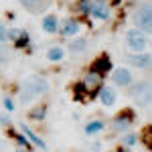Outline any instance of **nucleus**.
I'll return each instance as SVG.
<instances>
[{
	"mask_svg": "<svg viewBox=\"0 0 152 152\" xmlns=\"http://www.w3.org/2000/svg\"><path fill=\"white\" fill-rule=\"evenodd\" d=\"M85 49H87V41H85V39H75V41H71V45H69V51L75 53V55L83 53Z\"/></svg>",
	"mask_w": 152,
	"mask_h": 152,
	"instance_id": "412c9836",
	"label": "nucleus"
},
{
	"mask_svg": "<svg viewBox=\"0 0 152 152\" xmlns=\"http://www.w3.org/2000/svg\"><path fill=\"white\" fill-rule=\"evenodd\" d=\"M89 16H91V18H97V20H107V18H110V4H107L105 0H99L94 6V10H91Z\"/></svg>",
	"mask_w": 152,
	"mask_h": 152,
	"instance_id": "9b49d317",
	"label": "nucleus"
},
{
	"mask_svg": "<svg viewBox=\"0 0 152 152\" xmlns=\"http://www.w3.org/2000/svg\"><path fill=\"white\" fill-rule=\"evenodd\" d=\"M112 79L116 85L120 87H128L132 83V71L128 67H118V69H112Z\"/></svg>",
	"mask_w": 152,
	"mask_h": 152,
	"instance_id": "6e6552de",
	"label": "nucleus"
},
{
	"mask_svg": "<svg viewBox=\"0 0 152 152\" xmlns=\"http://www.w3.org/2000/svg\"><path fill=\"white\" fill-rule=\"evenodd\" d=\"M63 57H65V51L61 47H51L47 53V59L49 61H53V63H57V61H63Z\"/></svg>",
	"mask_w": 152,
	"mask_h": 152,
	"instance_id": "4be33fe9",
	"label": "nucleus"
},
{
	"mask_svg": "<svg viewBox=\"0 0 152 152\" xmlns=\"http://www.w3.org/2000/svg\"><path fill=\"white\" fill-rule=\"evenodd\" d=\"M8 122H10V120L6 116H0V124H2V126H8Z\"/></svg>",
	"mask_w": 152,
	"mask_h": 152,
	"instance_id": "c85d7f7f",
	"label": "nucleus"
},
{
	"mask_svg": "<svg viewBox=\"0 0 152 152\" xmlns=\"http://www.w3.org/2000/svg\"><path fill=\"white\" fill-rule=\"evenodd\" d=\"M6 59H8V51H6L4 47H0V65H2Z\"/></svg>",
	"mask_w": 152,
	"mask_h": 152,
	"instance_id": "bb28decb",
	"label": "nucleus"
},
{
	"mask_svg": "<svg viewBox=\"0 0 152 152\" xmlns=\"http://www.w3.org/2000/svg\"><path fill=\"white\" fill-rule=\"evenodd\" d=\"M0 150H2V142H0Z\"/></svg>",
	"mask_w": 152,
	"mask_h": 152,
	"instance_id": "2f4dec72",
	"label": "nucleus"
},
{
	"mask_svg": "<svg viewBox=\"0 0 152 152\" xmlns=\"http://www.w3.org/2000/svg\"><path fill=\"white\" fill-rule=\"evenodd\" d=\"M134 122V112L132 110H124V112H120L116 118H114V130L116 132H124V130L130 128V124Z\"/></svg>",
	"mask_w": 152,
	"mask_h": 152,
	"instance_id": "0eeeda50",
	"label": "nucleus"
},
{
	"mask_svg": "<svg viewBox=\"0 0 152 152\" xmlns=\"http://www.w3.org/2000/svg\"><path fill=\"white\" fill-rule=\"evenodd\" d=\"M73 97H75V102H87V89L81 81L73 85Z\"/></svg>",
	"mask_w": 152,
	"mask_h": 152,
	"instance_id": "aec40b11",
	"label": "nucleus"
},
{
	"mask_svg": "<svg viewBox=\"0 0 152 152\" xmlns=\"http://www.w3.org/2000/svg\"><path fill=\"white\" fill-rule=\"evenodd\" d=\"M61 37H75L79 33V20H75V18H67V20H63V24L59 26L57 31Z\"/></svg>",
	"mask_w": 152,
	"mask_h": 152,
	"instance_id": "1a4fd4ad",
	"label": "nucleus"
},
{
	"mask_svg": "<svg viewBox=\"0 0 152 152\" xmlns=\"http://www.w3.org/2000/svg\"><path fill=\"white\" fill-rule=\"evenodd\" d=\"M130 94L138 99V104H140V105H148V104H150V83H148V81L136 83V85L130 89Z\"/></svg>",
	"mask_w": 152,
	"mask_h": 152,
	"instance_id": "423d86ee",
	"label": "nucleus"
},
{
	"mask_svg": "<svg viewBox=\"0 0 152 152\" xmlns=\"http://www.w3.org/2000/svg\"><path fill=\"white\" fill-rule=\"evenodd\" d=\"M16 152H28V150H24V148H16Z\"/></svg>",
	"mask_w": 152,
	"mask_h": 152,
	"instance_id": "7c9ffc66",
	"label": "nucleus"
},
{
	"mask_svg": "<svg viewBox=\"0 0 152 152\" xmlns=\"http://www.w3.org/2000/svg\"><path fill=\"white\" fill-rule=\"evenodd\" d=\"M102 130H105V122H102V120H94V122H89V124L85 126V134H87V136H94V134L102 132Z\"/></svg>",
	"mask_w": 152,
	"mask_h": 152,
	"instance_id": "6ab92c4d",
	"label": "nucleus"
},
{
	"mask_svg": "<svg viewBox=\"0 0 152 152\" xmlns=\"http://www.w3.org/2000/svg\"><path fill=\"white\" fill-rule=\"evenodd\" d=\"M89 71H91V73H95V75H99V77H105V75L112 71V59H110V55L102 53L97 59H94V61H91Z\"/></svg>",
	"mask_w": 152,
	"mask_h": 152,
	"instance_id": "39448f33",
	"label": "nucleus"
},
{
	"mask_svg": "<svg viewBox=\"0 0 152 152\" xmlns=\"http://www.w3.org/2000/svg\"><path fill=\"white\" fill-rule=\"evenodd\" d=\"M28 43H31V35H28L26 31H23V35L14 41V47L16 49H24V47H28Z\"/></svg>",
	"mask_w": 152,
	"mask_h": 152,
	"instance_id": "5701e85b",
	"label": "nucleus"
},
{
	"mask_svg": "<svg viewBox=\"0 0 152 152\" xmlns=\"http://www.w3.org/2000/svg\"><path fill=\"white\" fill-rule=\"evenodd\" d=\"M10 136H12L16 142H18V146H20V148H24V150H28V152H33V144L26 140V136H24V134H18V132H14V130L10 128Z\"/></svg>",
	"mask_w": 152,
	"mask_h": 152,
	"instance_id": "a211bd4d",
	"label": "nucleus"
},
{
	"mask_svg": "<svg viewBox=\"0 0 152 152\" xmlns=\"http://www.w3.org/2000/svg\"><path fill=\"white\" fill-rule=\"evenodd\" d=\"M134 23L138 26V31H150L152 26V8L150 4H142L138 10L134 12Z\"/></svg>",
	"mask_w": 152,
	"mask_h": 152,
	"instance_id": "f03ea898",
	"label": "nucleus"
},
{
	"mask_svg": "<svg viewBox=\"0 0 152 152\" xmlns=\"http://www.w3.org/2000/svg\"><path fill=\"white\" fill-rule=\"evenodd\" d=\"M122 142H124L126 146H134V144L138 142V136H136V134H126V136H122Z\"/></svg>",
	"mask_w": 152,
	"mask_h": 152,
	"instance_id": "393cba45",
	"label": "nucleus"
},
{
	"mask_svg": "<svg viewBox=\"0 0 152 152\" xmlns=\"http://www.w3.org/2000/svg\"><path fill=\"white\" fill-rule=\"evenodd\" d=\"M128 63L134 67L146 69V67H150V55L148 53H132V55H128Z\"/></svg>",
	"mask_w": 152,
	"mask_h": 152,
	"instance_id": "9d476101",
	"label": "nucleus"
},
{
	"mask_svg": "<svg viewBox=\"0 0 152 152\" xmlns=\"http://www.w3.org/2000/svg\"><path fill=\"white\" fill-rule=\"evenodd\" d=\"M47 116V104H37L31 112H28V118L35 120V122H43Z\"/></svg>",
	"mask_w": 152,
	"mask_h": 152,
	"instance_id": "dca6fc26",
	"label": "nucleus"
},
{
	"mask_svg": "<svg viewBox=\"0 0 152 152\" xmlns=\"http://www.w3.org/2000/svg\"><path fill=\"white\" fill-rule=\"evenodd\" d=\"M20 130H23V134L26 136V140L31 142V144H35V146L43 148V150L47 148V144H45V142L41 140V138H39V136H37V134H35V132H33L31 128H26V124H20Z\"/></svg>",
	"mask_w": 152,
	"mask_h": 152,
	"instance_id": "4468645a",
	"label": "nucleus"
},
{
	"mask_svg": "<svg viewBox=\"0 0 152 152\" xmlns=\"http://www.w3.org/2000/svg\"><path fill=\"white\" fill-rule=\"evenodd\" d=\"M4 107H6L8 112H12V110H14V102H12L10 97H4Z\"/></svg>",
	"mask_w": 152,
	"mask_h": 152,
	"instance_id": "a878e982",
	"label": "nucleus"
},
{
	"mask_svg": "<svg viewBox=\"0 0 152 152\" xmlns=\"http://www.w3.org/2000/svg\"><path fill=\"white\" fill-rule=\"evenodd\" d=\"M116 152H130V150H128V148H118Z\"/></svg>",
	"mask_w": 152,
	"mask_h": 152,
	"instance_id": "c756f323",
	"label": "nucleus"
},
{
	"mask_svg": "<svg viewBox=\"0 0 152 152\" xmlns=\"http://www.w3.org/2000/svg\"><path fill=\"white\" fill-rule=\"evenodd\" d=\"M47 91H49V81L45 77H41V75L26 77V81L23 83V89H20V102L23 104H31L33 99L41 97Z\"/></svg>",
	"mask_w": 152,
	"mask_h": 152,
	"instance_id": "f257e3e1",
	"label": "nucleus"
},
{
	"mask_svg": "<svg viewBox=\"0 0 152 152\" xmlns=\"http://www.w3.org/2000/svg\"><path fill=\"white\" fill-rule=\"evenodd\" d=\"M97 2L99 0H77V10L81 12V14H85V16H89Z\"/></svg>",
	"mask_w": 152,
	"mask_h": 152,
	"instance_id": "f3484780",
	"label": "nucleus"
},
{
	"mask_svg": "<svg viewBox=\"0 0 152 152\" xmlns=\"http://www.w3.org/2000/svg\"><path fill=\"white\" fill-rule=\"evenodd\" d=\"M43 31H45V33H49V35H55V33L59 31L57 16H53V14L45 16V18H43Z\"/></svg>",
	"mask_w": 152,
	"mask_h": 152,
	"instance_id": "2eb2a0df",
	"label": "nucleus"
},
{
	"mask_svg": "<svg viewBox=\"0 0 152 152\" xmlns=\"http://www.w3.org/2000/svg\"><path fill=\"white\" fill-rule=\"evenodd\" d=\"M6 33H8V31L0 24V43H4V41H6Z\"/></svg>",
	"mask_w": 152,
	"mask_h": 152,
	"instance_id": "cd10ccee",
	"label": "nucleus"
},
{
	"mask_svg": "<svg viewBox=\"0 0 152 152\" xmlns=\"http://www.w3.org/2000/svg\"><path fill=\"white\" fill-rule=\"evenodd\" d=\"M142 140L146 142V148H148V152L152 150V130L150 128H144V132H142Z\"/></svg>",
	"mask_w": 152,
	"mask_h": 152,
	"instance_id": "b1692460",
	"label": "nucleus"
},
{
	"mask_svg": "<svg viewBox=\"0 0 152 152\" xmlns=\"http://www.w3.org/2000/svg\"><path fill=\"white\" fill-rule=\"evenodd\" d=\"M126 43H128V47L132 49L134 53H142L144 47H146V43H148V39H146V35H144L142 31L132 28V31L126 33Z\"/></svg>",
	"mask_w": 152,
	"mask_h": 152,
	"instance_id": "7ed1b4c3",
	"label": "nucleus"
},
{
	"mask_svg": "<svg viewBox=\"0 0 152 152\" xmlns=\"http://www.w3.org/2000/svg\"><path fill=\"white\" fill-rule=\"evenodd\" d=\"M99 99H102V104L105 107H110V105L116 104V91H114V87H107V85H102V89H99Z\"/></svg>",
	"mask_w": 152,
	"mask_h": 152,
	"instance_id": "f8f14e48",
	"label": "nucleus"
},
{
	"mask_svg": "<svg viewBox=\"0 0 152 152\" xmlns=\"http://www.w3.org/2000/svg\"><path fill=\"white\" fill-rule=\"evenodd\" d=\"M81 83L85 85V89H87V99H94L95 95L99 94L102 85H104V77H99V75H95L91 71H87V75L83 77Z\"/></svg>",
	"mask_w": 152,
	"mask_h": 152,
	"instance_id": "20e7f679",
	"label": "nucleus"
},
{
	"mask_svg": "<svg viewBox=\"0 0 152 152\" xmlns=\"http://www.w3.org/2000/svg\"><path fill=\"white\" fill-rule=\"evenodd\" d=\"M18 2L31 12H41L49 6V0H18Z\"/></svg>",
	"mask_w": 152,
	"mask_h": 152,
	"instance_id": "ddd939ff",
	"label": "nucleus"
}]
</instances>
